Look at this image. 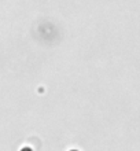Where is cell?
I'll return each instance as SVG.
<instances>
[{
    "label": "cell",
    "instance_id": "obj_1",
    "mask_svg": "<svg viewBox=\"0 0 140 151\" xmlns=\"http://www.w3.org/2000/svg\"><path fill=\"white\" fill-rule=\"evenodd\" d=\"M73 151H74V150H73Z\"/></svg>",
    "mask_w": 140,
    "mask_h": 151
}]
</instances>
